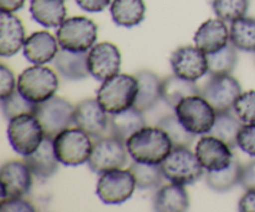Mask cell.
Here are the masks:
<instances>
[{"mask_svg": "<svg viewBox=\"0 0 255 212\" xmlns=\"http://www.w3.org/2000/svg\"><path fill=\"white\" fill-rule=\"evenodd\" d=\"M126 147L133 161L162 164L173 150V144L159 126H144L127 140Z\"/></svg>", "mask_w": 255, "mask_h": 212, "instance_id": "6da1fadb", "label": "cell"}, {"mask_svg": "<svg viewBox=\"0 0 255 212\" xmlns=\"http://www.w3.org/2000/svg\"><path fill=\"white\" fill-rule=\"evenodd\" d=\"M138 94V80L136 75L116 74L102 81L97 90V101L111 114L125 111L134 105Z\"/></svg>", "mask_w": 255, "mask_h": 212, "instance_id": "7a4b0ae2", "label": "cell"}, {"mask_svg": "<svg viewBox=\"0 0 255 212\" xmlns=\"http://www.w3.org/2000/svg\"><path fill=\"white\" fill-rule=\"evenodd\" d=\"M16 89L31 102L41 104L55 96L59 89V77L50 67L34 64L20 74Z\"/></svg>", "mask_w": 255, "mask_h": 212, "instance_id": "3957f363", "label": "cell"}, {"mask_svg": "<svg viewBox=\"0 0 255 212\" xmlns=\"http://www.w3.org/2000/svg\"><path fill=\"white\" fill-rule=\"evenodd\" d=\"M161 166L167 180L183 186L197 182L204 172V167L196 152L186 146L173 147L168 156L162 161Z\"/></svg>", "mask_w": 255, "mask_h": 212, "instance_id": "277c9868", "label": "cell"}, {"mask_svg": "<svg viewBox=\"0 0 255 212\" xmlns=\"http://www.w3.org/2000/svg\"><path fill=\"white\" fill-rule=\"evenodd\" d=\"M54 147L60 164L65 166H80L89 161L94 142L84 130L69 127L54 137Z\"/></svg>", "mask_w": 255, "mask_h": 212, "instance_id": "5b68a950", "label": "cell"}, {"mask_svg": "<svg viewBox=\"0 0 255 212\" xmlns=\"http://www.w3.org/2000/svg\"><path fill=\"white\" fill-rule=\"evenodd\" d=\"M7 139L15 152L27 156L40 146L45 139V132L34 114H21L9 120Z\"/></svg>", "mask_w": 255, "mask_h": 212, "instance_id": "8992f818", "label": "cell"}, {"mask_svg": "<svg viewBox=\"0 0 255 212\" xmlns=\"http://www.w3.org/2000/svg\"><path fill=\"white\" fill-rule=\"evenodd\" d=\"M56 39L61 49L87 52L97 40V25L86 16H71L57 27Z\"/></svg>", "mask_w": 255, "mask_h": 212, "instance_id": "52a82bcc", "label": "cell"}, {"mask_svg": "<svg viewBox=\"0 0 255 212\" xmlns=\"http://www.w3.org/2000/svg\"><path fill=\"white\" fill-rule=\"evenodd\" d=\"M174 110L179 121L194 135L209 134L216 121L217 111L201 94L184 97Z\"/></svg>", "mask_w": 255, "mask_h": 212, "instance_id": "ba28073f", "label": "cell"}, {"mask_svg": "<svg viewBox=\"0 0 255 212\" xmlns=\"http://www.w3.org/2000/svg\"><path fill=\"white\" fill-rule=\"evenodd\" d=\"M126 144L115 136H101L94 141L91 156L87 165L95 174H104L110 170L122 169L127 162Z\"/></svg>", "mask_w": 255, "mask_h": 212, "instance_id": "9c48e42d", "label": "cell"}, {"mask_svg": "<svg viewBox=\"0 0 255 212\" xmlns=\"http://www.w3.org/2000/svg\"><path fill=\"white\" fill-rule=\"evenodd\" d=\"M136 187V180L129 169L110 170L100 175L96 194L104 204L120 205L133 195Z\"/></svg>", "mask_w": 255, "mask_h": 212, "instance_id": "30bf717a", "label": "cell"}, {"mask_svg": "<svg viewBox=\"0 0 255 212\" xmlns=\"http://www.w3.org/2000/svg\"><path fill=\"white\" fill-rule=\"evenodd\" d=\"M75 106L66 99L52 96L51 99L36 105L35 116L39 119L45 136L54 139L59 132L69 129L74 124Z\"/></svg>", "mask_w": 255, "mask_h": 212, "instance_id": "8fae6325", "label": "cell"}, {"mask_svg": "<svg viewBox=\"0 0 255 212\" xmlns=\"http://www.w3.org/2000/svg\"><path fill=\"white\" fill-rule=\"evenodd\" d=\"M242 94V85L231 74L211 75L204 84L201 95L214 107L217 112L233 110L234 104Z\"/></svg>", "mask_w": 255, "mask_h": 212, "instance_id": "7c38bea8", "label": "cell"}, {"mask_svg": "<svg viewBox=\"0 0 255 212\" xmlns=\"http://www.w3.org/2000/svg\"><path fill=\"white\" fill-rule=\"evenodd\" d=\"M87 66L90 75L99 81L119 74L121 69V52L119 47L109 41L95 44L87 52Z\"/></svg>", "mask_w": 255, "mask_h": 212, "instance_id": "4fadbf2b", "label": "cell"}, {"mask_svg": "<svg viewBox=\"0 0 255 212\" xmlns=\"http://www.w3.org/2000/svg\"><path fill=\"white\" fill-rule=\"evenodd\" d=\"M173 74L189 81H197L208 72L206 52L193 45H186L174 50L171 55Z\"/></svg>", "mask_w": 255, "mask_h": 212, "instance_id": "5bb4252c", "label": "cell"}, {"mask_svg": "<svg viewBox=\"0 0 255 212\" xmlns=\"http://www.w3.org/2000/svg\"><path fill=\"white\" fill-rule=\"evenodd\" d=\"M32 171L25 161H9L0 170L1 200L24 197L32 186Z\"/></svg>", "mask_w": 255, "mask_h": 212, "instance_id": "9a60e30c", "label": "cell"}, {"mask_svg": "<svg viewBox=\"0 0 255 212\" xmlns=\"http://www.w3.org/2000/svg\"><path fill=\"white\" fill-rule=\"evenodd\" d=\"M109 112L97 99H85L75 106L74 124L94 139L105 136L109 131Z\"/></svg>", "mask_w": 255, "mask_h": 212, "instance_id": "2e32d148", "label": "cell"}, {"mask_svg": "<svg viewBox=\"0 0 255 212\" xmlns=\"http://www.w3.org/2000/svg\"><path fill=\"white\" fill-rule=\"evenodd\" d=\"M196 155L207 171H218L226 169L234 160L232 147L212 135L199 139L196 146Z\"/></svg>", "mask_w": 255, "mask_h": 212, "instance_id": "e0dca14e", "label": "cell"}, {"mask_svg": "<svg viewBox=\"0 0 255 212\" xmlns=\"http://www.w3.org/2000/svg\"><path fill=\"white\" fill-rule=\"evenodd\" d=\"M231 41V30L226 21L219 17L208 19L204 21L194 34V42L203 52L213 54L219 51Z\"/></svg>", "mask_w": 255, "mask_h": 212, "instance_id": "ac0fdd59", "label": "cell"}, {"mask_svg": "<svg viewBox=\"0 0 255 212\" xmlns=\"http://www.w3.org/2000/svg\"><path fill=\"white\" fill-rule=\"evenodd\" d=\"M25 27L14 12L1 11L0 14V55L14 56L25 42Z\"/></svg>", "mask_w": 255, "mask_h": 212, "instance_id": "d6986e66", "label": "cell"}, {"mask_svg": "<svg viewBox=\"0 0 255 212\" xmlns=\"http://www.w3.org/2000/svg\"><path fill=\"white\" fill-rule=\"evenodd\" d=\"M59 41L49 31H36L26 37L22 46V52L31 64L44 65L55 59L59 52Z\"/></svg>", "mask_w": 255, "mask_h": 212, "instance_id": "ffe728a7", "label": "cell"}, {"mask_svg": "<svg viewBox=\"0 0 255 212\" xmlns=\"http://www.w3.org/2000/svg\"><path fill=\"white\" fill-rule=\"evenodd\" d=\"M24 161L39 179H49L59 169V159L55 154L54 139L45 136L40 146L32 154L24 156Z\"/></svg>", "mask_w": 255, "mask_h": 212, "instance_id": "44dd1931", "label": "cell"}, {"mask_svg": "<svg viewBox=\"0 0 255 212\" xmlns=\"http://www.w3.org/2000/svg\"><path fill=\"white\" fill-rule=\"evenodd\" d=\"M144 126H146V120H144L143 112L137 110L134 106L125 111L111 114L109 120L110 134L124 141L125 144L134 132Z\"/></svg>", "mask_w": 255, "mask_h": 212, "instance_id": "7402d4cb", "label": "cell"}, {"mask_svg": "<svg viewBox=\"0 0 255 212\" xmlns=\"http://www.w3.org/2000/svg\"><path fill=\"white\" fill-rule=\"evenodd\" d=\"M30 15L45 27H59L66 20L65 0H31Z\"/></svg>", "mask_w": 255, "mask_h": 212, "instance_id": "603a6c76", "label": "cell"}, {"mask_svg": "<svg viewBox=\"0 0 255 212\" xmlns=\"http://www.w3.org/2000/svg\"><path fill=\"white\" fill-rule=\"evenodd\" d=\"M136 77L138 80V94L133 106L139 111L144 112L152 109L159 99H162V80L151 70H139Z\"/></svg>", "mask_w": 255, "mask_h": 212, "instance_id": "cb8c5ba5", "label": "cell"}, {"mask_svg": "<svg viewBox=\"0 0 255 212\" xmlns=\"http://www.w3.org/2000/svg\"><path fill=\"white\" fill-rule=\"evenodd\" d=\"M89 52V51H87ZM87 52H75L61 49L54 59L57 72L67 80H82L90 75Z\"/></svg>", "mask_w": 255, "mask_h": 212, "instance_id": "d4e9b609", "label": "cell"}, {"mask_svg": "<svg viewBox=\"0 0 255 212\" xmlns=\"http://www.w3.org/2000/svg\"><path fill=\"white\" fill-rule=\"evenodd\" d=\"M153 207L159 212H183L189 209V196L183 185H164L154 195Z\"/></svg>", "mask_w": 255, "mask_h": 212, "instance_id": "484cf974", "label": "cell"}, {"mask_svg": "<svg viewBox=\"0 0 255 212\" xmlns=\"http://www.w3.org/2000/svg\"><path fill=\"white\" fill-rule=\"evenodd\" d=\"M110 12L116 25L133 27L143 21L146 4L143 0H112Z\"/></svg>", "mask_w": 255, "mask_h": 212, "instance_id": "4316f807", "label": "cell"}, {"mask_svg": "<svg viewBox=\"0 0 255 212\" xmlns=\"http://www.w3.org/2000/svg\"><path fill=\"white\" fill-rule=\"evenodd\" d=\"M198 94H201V89L197 86L196 81L182 79V77L177 76L176 74L167 76L166 79L162 80V100L173 109L184 97Z\"/></svg>", "mask_w": 255, "mask_h": 212, "instance_id": "83f0119b", "label": "cell"}, {"mask_svg": "<svg viewBox=\"0 0 255 212\" xmlns=\"http://www.w3.org/2000/svg\"><path fill=\"white\" fill-rule=\"evenodd\" d=\"M243 125V121L237 116L236 112L233 114L232 110L231 111L217 112L216 121L209 131V135L218 137L227 145H229L232 149H234L236 146H238V135Z\"/></svg>", "mask_w": 255, "mask_h": 212, "instance_id": "f1b7e54d", "label": "cell"}, {"mask_svg": "<svg viewBox=\"0 0 255 212\" xmlns=\"http://www.w3.org/2000/svg\"><path fill=\"white\" fill-rule=\"evenodd\" d=\"M242 167L243 166L241 162L234 159L226 169L218 170V171H207V185L217 192L229 191L241 182Z\"/></svg>", "mask_w": 255, "mask_h": 212, "instance_id": "f546056e", "label": "cell"}, {"mask_svg": "<svg viewBox=\"0 0 255 212\" xmlns=\"http://www.w3.org/2000/svg\"><path fill=\"white\" fill-rule=\"evenodd\" d=\"M231 42L242 51L255 52V17L243 16L232 22Z\"/></svg>", "mask_w": 255, "mask_h": 212, "instance_id": "4dcf8cb0", "label": "cell"}, {"mask_svg": "<svg viewBox=\"0 0 255 212\" xmlns=\"http://www.w3.org/2000/svg\"><path fill=\"white\" fill-rule=\"evenodd\" d=\"M207 59H208L209 75L232 74L238 62L237 47L229 41V44L222 47L219 51L207 55Z\"/></svg>", "mask_w": 255, "mask_h": 212, "instance_id": "1f68e13d", "label": "cell"}, {"mask_svg": "<svg viewBox=\"0 0 255 212\" xmlns=\"http://www.w3.org/2000/svg\"><path fill=\"white\" fill-rule=\"evenodd\" d=\"M129 171L133 174L137 187L142 190L154 189L159 186L164 177L161 164H144L133 161L129 166Z\"/></svg>", "mask_w": 255, "mask_h": 212, "instance_id": "d6a6232c", "label": "cell"}, {"mask_svg": "<svg viewBox=\"0 0 255 212\" xmlns=\"http://www.w3.org/2000/svg\"><path fill=\"white\" fill-rule=\"evenodd\" d=\"M157 126H159L167 132L172 144H173V147H189L196 139V135L186 129V126L179 121L177 115H167V116L162 117Z\"/></svg>", "mask_w": 255, "mask_h": 212, "instance_id": "836d02e7", "label": "cell"}, {"mask_svg": "<svg viewBox=\"0 0 255 212\" xmlns=\"http://www.w3.org/2000/svg\"><path fill=\"white\" fill-rule=\"evenodd\" d=\"M212 7L217 17L226 22H233L246 16L249 0H212Z\"/></svg>", "mask_w": 255, "mask_h": 212, "instance_id": "e575fe53", "label": "cell"}, {"mask_svg": "<svg viewBox=\"0 0 255 212\" xmlns=\"http://www.w3.org/2000/svg\"><path fill=\"white\" fill-rule=\"evenodd\" d=\"M36 105L27 100L22 94L17 91V89L5 99H1V111L6 120H11L12 117L19 116L21 114H35Z\"/></svg>", "mask_w": 255, "mask_h": 212, "instance_id": "d590c367", "label": "cell"}, {"mask_svg": "<svg viewBox=\"0 0 255 212\" xmlns=\"http://www.w3.org/2000/svg\"><path fill=\"white\" fill-rule=\"evenodd\" d=\"M233 110L244 124L255 122V90L242 92L234 104Z\"/></svg>", "mask_w": 255, "mask_h": 212, "instance_id": "8d00e7d4", "label": "cell"}, {"mask_svg": "<svg viewBox=\"0 0 255 212\" xmlns=\"http://www.w3.org/2000/svg\"><path fill=\"white\" fill-rule=\"evenodd\" d=\"M238 146L249 156L255 157V122L243 125L238 135Z\"/></svg>", "mask_w": 255, "mask_h": 212, "instance_id": "74e56055", "label": "cell"}, {"mask_svg": "<svg viewBox=\"0 0 255 212\" xmlns=\"http://www.w3.org/2000/svg\"><path fill=\"white\" fill-rule=\"evenodd\" d=\"M16 86L14 72L6 65H0V99H5L11 95L16 90Z\"/></svg>", "mask_w": 255, "mask_h": 212, "instance_id": "f35d334b", "label": "cell"}, {"mask_svg": "<svg viewBox=\"0 0 255 212\" xmlns=\"http://www.w3.org/2000/svg\"><path fill=\"white\" fill-rule=\"evenodd\" d=\"M0 211H35V207L32 206L30 202H27L26 200H24L22 197H14V199H6L1 200V204H0Z\"/></svg>", "mask_w": 255, "mask_h": 212, "instance_id": "ab89813d", "label": "cell"}, {"mask_svg": "<svg viewBox=\"0 0 255 212\" xmlns=\"http://www.w3.org/2000/svg\"><path fill=\"white\" fill-rule=\"evenodd\" d=\"M239 185L244 190H255V160L242 167Z\"/></svg>", "mask_w": 255, "mask_h": 212, "instance_id": "60d3db41", "label": "cell"}, {"mask_svg": "<svg viewBox=\"0 0 255 212\" xmlns=\"http://www.w3.org/2000/svg\"><path fill=\"white\" fill-rule=\"evenodd\" d=\"M80 7L89 12H100L110 6L112 0H75Z\"/></svg>", "mask_w": 255, "mask_h": 212, "instance_id": "b9f144b4", "label": "cell"}, {"mask_svg": "<svg viewBox=\"0 0 255 212\" xmlns=\"http://www.w3.org/2000/svg\"><path fill=\"white\" fill-rule=\"evenodd\" d=\"M238 210L242 212H255V190H247L239 201Z\"/></svg>", "mask_w": 255, "mask_h": 212, "instance_id": "7bdbcfd3", "label": "cell"}, {"mask_svg": "<svg viewBox=\"0 0 255 212\" xmlns=\"http://www.w3.org/2000/svg\"><path fill=\"white\" fill-rule=\"evenodd\" d=\"M26 0H0V7L1 11L15 12L24 6Z\"/></svg>", "mask_w": 255, "mask_h": 212, "instance_id": "ee69618b", "label": "cell"}, {"mask_svg": "<svg viewBox=\"0 0 255 212\" xmlns=\"http://www.w3.org/2000/svg\"><path fill=\"white\" fill-rule=\"evenodd\" d=\"M254 62H255V52H254Z\"/></svg>", "mask_w": 255, "mask_h": 212, "instance_id": "f6af8a7d", "label": "cell"}]
</instances>
